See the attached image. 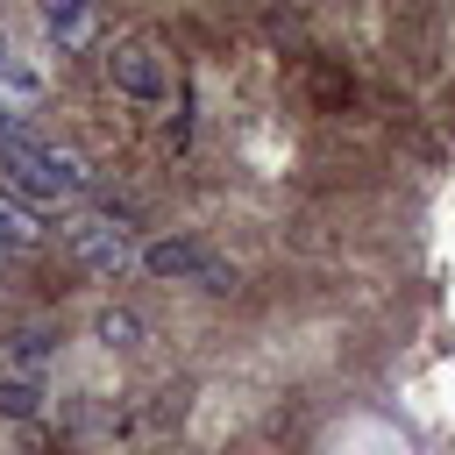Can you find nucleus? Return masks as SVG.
Masks as SVG:
<instances>
[{"label":"nucleus","mask_w":455,"mask_h":455,"mask_svg":"<svg viewBox=\"0 0 455 455\" xmlns=\"http://www.w3.org/2000/svg\"><path fill=\"white\" fill-rule=\"evenodd\" d=\"M36 14H43V36L57 50H85L92 28H100V7L92 0H36Z\"/></svg>","instance_id":"5"},{"label":"nucleus","mask_w":455,"mask_h":455,"mask_svg":"<svg viewBox=\"0 0 455 455\" xmlns=\"http://www.w3.org/2000/svg\"><path fill=\"white\" fill-rule=\"evenodd\" d=\"M36 100H43V71H36L7 36H0V107H21V114H28Z\"/></svg>","instance_id":"7"},{"label":"nucleus","mask_w":455,"mask_h":455,"mask_svg":"<svg viewBox=\"0 0 455 455\" xmlns=\"http://www.w3.org/2000/svg\"><path fill=\"white\" fill-rule=\"evenodd\" d=\"M0 178H7L21 199H36V206H78V199L92 192V164H85L71 142H50V135H36V128L0 149Z\"/></svg>","instance_id":"1"},{"label":"nucleus","mask_w":455,"mask_h":455,"mask_svg":"<svg viewBox=\"0 0 455 455\" xmlns=\"http://www.w3.org/2000/svg\"><path fill=\"white\" fill-rule=\"evenodd\" d=\"M142 270H149V277H171V284H199V291H228V284H235V270H228L199 235H156V242L142 249Z\"/></svg>","instance_id":"3"},{"label":"nucleus","mask_w":455,"mask_h":455,"mask_svg":"<svg viewBox=\"0 0 455 455\" xmlns=\"http://www.w3.org/2000/svg\"><path fill=\"white\" fill-rule=\"evenodd\" d=\"M64 249H71V256H78L92 277H121L128 263H142L128 213H107V206H92V213H71V220H64Z\"/></svg>","instance_id":"2"},{"label":"nucleus","mask_w":455,"mask_h":455,"mask_svg":"<svg viewBox=\"0 0 455 455\" xmlns=\"http://www.w3.org/2000/svg\"><path fill=\"white\" fill-rule=\"evenodd\" d=\"M135 334H142V320H135V313H100V341H107V348H128Z\"/></svg>","instance_id":"9"},{"label":"nucleus","mask_w":455,"mask_h":455,"mask_svg":"<svg viewBox=\"0 0 455 455\" xmlns=\"http://www.w3.org/2000/svg\"><path fill=\"white\" fill-rule=\"evenodd\" d=\"M0 412H7V419H36V412H43V377H36V370L0 377Z\"/></svg>","instance_id":"8"},{"label":"nucleus","mask_w":455,"mask_h":455,"mask_svg":"<svg viewBox=\"0 0 455 455\" xmlns=\"http://www.w3.org/2000/svg\"><path fill=\"white\" fill-rule=\"evenodd\" d=\"M43 235H50V228H43L36 199H21L14 185H0V256H28Z\"/></svg>","instance_id":"6"},{"label":"nucleus","mask_w":455,"mask_h":455,"mask_svg":"<svg viewBox=\"0 0 455 455\" xmlns=\"http://www.w3.org/2000/svg\"><path fill=\"white\" fill-rule=\"evenodd\" d=\"M21 135H28V114H21V107H0V149L21 142Z\"/></svg>","instance_id":"10"},{"label":"nucleus","mask_w":455,"mask_h":455,"mask_svg":"<svg viewBox=\"0 0 455 455\" xmlns=\"http://www.w3.org/2000/svg\"><path fill=\"white\" fill-rule=\"evenodd\" d=\"M107 78H114V92H128L135 107H164V100H171V57H164L149 36H121V43L107 50Z\"/></svg>","instance_id":"4"}]
</instances>
